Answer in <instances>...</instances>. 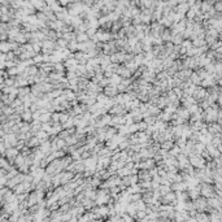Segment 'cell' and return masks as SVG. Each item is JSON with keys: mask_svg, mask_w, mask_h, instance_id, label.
Masks as SVG:
<instances>
[{"mask_svg": "<svg viewBox=\"0 0 222 222\" xmlns=\"http://www.w3.org/2000/svg\"><path fill=\"white\" fill-rule=\"evenodd\" d=\"M171 90H173V92L175 94V96H177L178 99L182 98V95H183V90H182L181 87H173Z\"/></svg>", "mask_w": 222, "mask_h": 222, "instance_id": "cell-26", "label": "cell"}, {"mask_svg": "<svg viewBox=\"0 0 222 222\" xmlns=\"http://www.w3.org/2000/svg\"><path fill=\"white\" fill-rule=\"evenodd\" d=\"M62 38L64 39H66L68 42H70V40H76V31H68V33H64L62 34Z\"/></svg>", "mask_w": 222, "mask_h": 222, "instance_id": "cell-20", "label": "cell"}, {"mask_svg": "<svg viewBox=\"0 0 222 222\" xmlns=\"http://www.w3.org/2000/svg\"><path fill=\"white\" fill-rule=\"evenodd\" d=\"M103 74H104V77H105V78H110V77L113 76V70H112V69H110V70H105Z\"/></svg>", "mask_w": 222, "mask_h": 222, "instance_id": "cell-31", "label": "cell"}, {"mask_svg": "<svg viewBox=\"0 0 222 222\" xmlns=\"http://www.w3.org/2000/svg\"><path fill=\"white\" fill-rule=\"evenodd\" d=\"M103 92H104L105 96H108V98H114V96L118 94V90L114 85H108L103 88Z\"/></svg>", "mask_w": 222, "mask_h": 222, "instance_id": "cell-5", "label": "cell"}, {"mask_svg": "<svg viewBox=\"0 0 222 222\" xmlns=\"http://www.w3.org/2000/svg\"><path fill=\"white\" fill-rule=\"evenodd\" d=\"M21 120H22L24 122H31V121H33V112L29 108H26L21 113Z\"/></svg>", "mask_w": 222, "mask_h": 222, "instance_id": "cell-9", "label": "cell"}, {"mask_svg": "<svg viewBox=\"0 0 222 222\" xmlns=\"http://www.w3.org/2000/svg\"><path fill=\"white\" fill-rule=\"evenodd\" d=\"M183 1H186L187 4L191 5V4H194V3H195V0H183Z\"/></svg>", "mask_w": 222, "mask_h": 222, "instance_id": "cell-34", "label": "cell"}, {"mask_svg": "<svg viewBox=\"0 0 222 222\" xmlns=\"http://www.w3.org/2000/svg\"><path fill=\"white\" fill-rule=\"evenodd\" d=\"M200 195L204 196V198H210V196H214L213 185L205 183V182H200Z\"/></svg>", "mask_w": 222, "mask_h": 222, "instance_id": "cell-2", "label": "cell"}, {"mask_svg": "<svg viewBox=\"0 0 222 222\" xmlns=\"http://www.w3.org/2000/svg\"><path fill=\"white\" fill-rule=\"evenodd\" d=\"M35 137H38L39 140H40V143H42L43 140H47V139L49 138V134L47 131H44V130H38L37 134H35Z\"/></svg>", "mask_w": 222, "mask_h": 222, "instance_id": "cell-12", "label": "cell"}, {"mask_svg": "<svg viewBox=\"0 0 222 222\" xmlns=\"http://www.w3.org/2000/svg\"><path fill=\"white\" fill-rule=\"evenodd\" d=\"M108 113L112 114V116H123V114L127 113V110L125 109L123 104H114L112 108L108 109Z\"/></svg>", "mask_w": 222, "mask_h": 222, "instance_id": "cell-4", "label": "cell"}, {"mask_svg": "<svg viewBox=\"0 0 222 222\" xmlns=\"http://www.w3.org/2000/svg\"><path fill=\"white\" fill-rule=\"evenodd\" d=\"M188 79L192 85H195V86H200V82H201V78L198 76V73H196L195 70H192V73H191V76H190Z\"/></svg>", "mask_w": 222, "mask_h": 222, "instance_id": "cell-10", "label": "cell"}, {"mask_svg": "<svg viewBox=\"0 0 222 222\" xmlns=\"http://www.w3.org/2000/svg\"><path fill=\"white\" fill-rule=\"evenodd\" d=\"M192 203H194V209L196 212H207V209H208V204H207V198H204V196L200 195L198 199L192 200Z\"/></svg>", "mask_w": 222, "mask_h": 222, "instance_id": "cell-1", "label": "cell"}, {"mask_svg": "<svg viewBox=\"0 0 222 222\" xmlns=\"http://www.w3.org/2000/svg\"><path fill=\"white\" fill-rule=\"evenodd\" d=\"M39 121L43 123V122H48V121H51V112L47 110V112L42 113L40 116H39Z\"/></svg>", "mask_w": 222, "mask_h": 222, "instance_id": "cell-16", "label": "cell"}, {"mask_svg": "<svg viewBox=\"0 0 222 222\" xmlns=\"http://www.w3.org/2000/svg\"><path fill=\"white\" fill-rule=\"evenodd\" d=\"M30 94V86H24V87H18V95L17 98L24 99L26 95Z\"/></svg>", "mask_w": 222, "mask_h": 222, "instance_id": "cell-11", "label": "cell"}, {"mask_svg": "<svg viewBox=\"0 0 222 222\" xmlns=\"http://www.w3.org/2000/svg\"><path fill=\"white\" fill-rule=\"evenodd\" d=\"M96 30H98V29H94V27H88L87 30H86V34H87V37L88 38H92L95 35V33H96Z\"/></svg>", "mask_w": 222, "mask_h": 222, "instance_id": "cell-28", "label": "cell"}, {"mask_svg": "<svg viewBox=\"0 0 222 222\" xmlns=\"http://www.w3.org/2000/svg\"><path fill=\"white\" fill-rule=\"evenodd\" d=\"M207 96H208V92H207L205 88L201 87V86H196L194 94H192V98L196 100V103H199V101H201V100L207 99Z\"/></svg>", "mask_w": 222, "mask_h": 222, "instance_id": "cell-3", "label": "cell"}, {"mask_svg": "<svg viewBox=\"0 0 222 222\" xmlns=\"http://www.w3.org/2000/svg\"><path fill=\"white\" fill-rule=\"evenodd\" d=\"M10 164H9V161L5 159L4 156H1L0 157V168H3V169H7V170H9L10 169Z\"/></svg>", "mask_w": 222, "mask_h": 222, "instance_id": "cell-18", "label": "cell"}, {"mask_svg": "<svg viewBox=\"0 0 222 222\" xmlns=\"http://www.w3.org/2000/svg\"><path fill=\"white\" fill-rule=\"evenodd\" d=\"M121 220L125 221V222H132V221H135L134 220V217L130 216L127 212H123V213H121Z\"/></svg>", "mask_w": 222, "mask_h": 222, "instance_id": "cell-22", "label": "cell"}, {"mask_svg": "<svg viewBox=\"0 0 222 222\" xmlns=\"http://www.w3.org/2000/svg\"><path fill=\"white\" fill-rule=\"evenodd\" d=\"M33 62L35 65H38V64H42L43 62V55L42 53H37L34 57H33Z\"/></svg>", "mask_w": 222, "mask_h": 222, "instance_id": "cell-25", "label": "cell"}, {"mask_svg": "<svg viewBox=\"0 0 222 222\" xmlns=\"http://www.w3.org/2000/svg\"><path fill=\"white\" fill-rule=\"evenodd\" d=\"M55 43H56V46H59V47H62V48H66V46H68V40H66V39H64V38L56 39Z\"/></svg>", "mask_w": 222, "mask_h": 222, "instance_id": "cell-23", "label": "cell"}, {"mask_svg": "<svg viewBox=\"0 0 222 222\" xmlns=\"http://www.w3.org/2000/svg\"><path fill=\"white\" fill-rule=\"evenodd\" d=\"M194 217L196 222H209V216L207 212H196Z\"/></svg>", "mask_w": 222, "mask_h": 222, "instance_id": "cell-8", "label": "cell"}, {"mask_svg": "<svg viewBox=\"0 0 222 222\" xmlns=\"http://www.w3.org/2000/svg\"><path fill=\"white\" fill-rule=\"evenodd\" d=\"M5 144H4V140H3V138H0V153L1 155H4V152H5Z\"/></svg>", "mask_w": 222, "mask_h": 222, "instance_id": "cell-30", "label": "cell"}, {"mask_svg": "<svg viewBox=\"0 0 222 222\" xmlns=\"http://www.w3.org/2000/svg\"><path fill=\"white\" fill-rule=\"evenodd\" d=\"M88 39H90V38L87 37V34H86V33H78V34H76L77 43H83L86 40H88Z\"/></svg>", "mask_w": 222, "mask_h": 222, "instance_id": "cell-17", "label": "cell"}, {"mask_svg": "<svg viewBox=\"0 0 222 222\" xmlns=\"http://www.w3.org/2000/svg\"><path fill=\"white\" fill-rule=\"evenodd\" d=\"M4 79H5V77L1 74V76H0V85H3V83H4Z\"/></svg>", "mask_w": 222, "mask_h": 222, "instance_id": "cell-33", "label": "cell"}, {"mask_svg": "<svg viewBox=\"0 0 222 222\" xmlns=\"http://www.w3.org/2000/svg\"><path fill=\"white\" fill-rule=\"evenodd\" d=\"M1 156H3V155H1V153H0V157H1Z\"/></svg>", "mask_w": 222, "mask_h": 222, "instance_id": "cell-35", "label": "cell"}, {"mask_svg": "<svg viewBox=\"0 0 222 222\" xmlns=\"http://www.w3.org/2000/svg\"><path fill=\"white\" fill-rule=\"evenodd\" d=\"M25 144H26L29 148H34V147H39L40 146V140H39L38 137H31L30 139H27V140H25Z\"/></svg>", "mask_w": 222, "mask_h": 222, "instance_id": "cell-7", "label": "cell"}, {"mask_svg": "<svg viewBox=\"0 0 222 222\" xmlns=\"http://www.w3.org/2000/svg\"><path fill=\"white\" fill-rule=\"evenodd\" d=\"M173 144H174L173 140H164L160 143V148H164V149H168V151H169L171 147H173Z\"/></svg>", "mask_w": 222, "mask_h": 222, "instance_id": "cell-21", "label": "cell"}, {"mask_svg": "<svg viewBox=\"0 0 222 222\" xmlns=\"http://www.w3.org/2000/svg\"><path fill=\"white\" fill-rule=\"evenodd\" d=\"M103 156H112V151L105 146L103 147V148H100L98 152V157H103Z\"/></svg>", "mask_w": 222, "mask_h": 222, "instance_id": "cell-13", "label": "cell"}, {"mask_svg": "<svg viewBox=\"0 0 222 222\" xmlns=\"http://www.w3.org/2000/svg\"><path fill=\"white\" fill-rule=\"evenodd\" d=\"M94 1H95V0H82V3H83V4H85V5L90 7V8H91V5H92V4H94Z\"/></svg>", "mask_w": 222, "mask_h": 222, "instance_id": "cell-32", "label": "cell"}, {"mask_svg": "<svg viewBox=\"0 0 222 222\" xmlns=\"http://www.w3.org/2000/svg\"><path fill=\"white\" fill-rule=\"evenodd\" d=\"M170 42L173 43V44H181L182 42H183V37H182V33L181 34H175V35H171V39Z\"/></svg>", "mask_w": 222, "mask_h": 222, "instance_id": "cell-14", "label": "cell"}, {"mask_svg": "<svg viewBox=\"0 0 222 222\" xmlns=\"http://www.w3.org/2000/svg\"><path fill=\"white\" fill-rule=\"evenodd\" d=\"M204 149H205V144H204V143H201V142H196L195 143V146H194V151L196 152V153H201Z\"/></svg>", "mask_w": 222, "mask_h": 222, "instance_id": "cell-19", "label": "cell"}, {"mask_svg": "<svg viewBox=\"0 0 222 222\" xmlns=\"http://www.w3.org/2000/svg\"><path fill=\"white\" fill-rule=\"evenodd\" d=\"M188 9H190V4H187L186 1L178 3V4L174 7V12H175V13H182V14H185Z\"/></svg>", "mask_w": 222, "mask_h": 222, "instance_id": "cell-6", "label": "cell"}, {"mask_svg": "<svg viewBox=\"0 0 222 222\" xmlns=\"http://www.w3.org/2000/svg\"><path fill=\"white\" fill-rule=\"evenodd\" d=\"M66 48L69 49L70 52H76V51H78V43H77V40H70V42H68V46H66Z\"/></svg>", "mask_w": 222, "mask_h": 222, "instance_id": "cell-15", "label": "cell"}, {"mask_svg": "<svg viewBox=\"0 0 222 222\" xmlns=\"http://www.w3.org/2000/svg\"><path fill=\"white\" fill-rule=\"evenodd\" d=\"M213 8H214L216 12H221L222 10V1L221 0H217V1L213 3Z\"/></svg>", "mask_w": 222, "mask_h": 222, "instance_id": "cell-27", "label": "cell"}, {"mask_svg": "<svg viewBox=\"0 0 222 222\" xmlns=\"http://www.w3.org/2000/svg\"><path fill=\"white\" fill-rule=\"evenodd\" d=\"M159 191H160L161 196L165 195L166 192L170 191V186H168V185H160V186H159Z\"/></svg>", "mask_w": 222, "mask_h": 222, "instance_id": "cell-24", "label": "cell"}, {"mask_svg": "<svg viewBox=\"0 0 222 222\" xmlns=\"http://www.w3.org/2000/svg\"><path fill=\"white\" fill-rule=\"evenodd\" d=\"M138 125H139V131H144L146 129H147V126H148V125H147L144 121H140V122H138Z\"/></svg>", "mask_w": 222, "mask_h": 222, "instance_id": "cell-29", "label": "cell"}]
</instances>
